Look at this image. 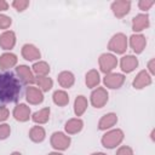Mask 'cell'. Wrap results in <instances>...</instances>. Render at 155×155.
I'll return each mask as SVG.
<instances>
[{
  "instance_id": "cell-1",
  "label": "cell",
  "mask_w": 155,
  "mask_h": 155,
  "mask_svg": "<svg viewBox=\"0 0 155 155\" xmlns=\"http://www.w3.org/2000/svg\"><path fill=\"white\" fill-rule=\"evenodd\" d=\"M21 92L19 81L10 73L0 74V102H16Z\"/></svg>"
},
{
  "instance_id": "cell-2",
  "label": "cell",
  "mask_w": 155,
  "mask_h": 155,
  "mask_svg": "<svg viewBox=\"0 0 155 155\" xmlns=\"http://www.w3.org/2000/svg\"><path fill=\"white\" fill-rule=\"evenodd\" d=\"M124 132L120 128H115V130H110L108 131L107 133L103 134L101 142H102V145L107 149H113L117 145L121 144V142L124 140Z\"/></svg>"
},
{
  "instance_id": "cell-3",
  "label": "cell",
  "mask_w": 155,
  "mask_h": 155,
  "mask_svg": "<svg viewBox=\"0 0 155 155\" xmlns=\"http://www.w3.org/2000/svg\"><path fill=\"white\" fill-rule=\"evenodd\" d=\"M108 48L116 53V54H122L126 52L127 50V38L125 34L122 33H117L115 35L111 36L109 44H108Z\"/></svg>"
},
{
  "instance_id": "cell-4",
  "label": "cell",
  "mask_w": 155,
  "mask_h": 155,
  "mask_svg": "<svg viewBox=\"0 0 155 155\" xmlns=\"http://www.w3.org/2000/svg\"><path fill=\"white\" fill-rule=\"evenodd\" d=\"M98 63H99L101 71H103L104 74H109L116 68L117 58L113 53H103V54L99 56Z\"/></svg>"
},
{
  "instance_id": "cell-5",
  "label": "cell",
  "mask_w": 155,
  "mask_h": 155,
  "mask_svg": "<svg viewBox=\"0 0 155 155\" xmlns=\"http://www.w3.org/2000/svg\"><path fill=\"white\" fill-rule=\"evenodd\" d=\"M50 142H51V145H52L53 149H56V150H65V149L69 148L71 139H70L69 136H67L63 132H54V133H52Z\"/></svg>"
},
{
  "instance_id": "cell-6",
  "label": "cell",
  "mask_w": 155,
  "mask_h": 155,
  "mask_svg": "<svg viewBox=\"0 0 155 155\" xmlns=\"http://www.w3.org/2000/svg\"><path fill=\"white\" fill-rule=\"evenodd\" d=\"M108 91L104 87H97L91 93V104L94 108H103L108 102Z\"/></svg>"
},
{
  "instance_id": "cell-7",
  "label": "cell",
  "mask_w": 155,
  "mask_h": 155,
  "mask_svg": "<svg viewBox=\"0 0 155 155\" xmlns=\"http://www.w3.org/2000/svg\"><path fill=\"white\" fill-rule=\"evenodd\" d=\"M103 82L108 88H113V90L120 88L125 82V75L120 73H109L105 74Z\"/></svg>"
},
{
  "instance_id": "cell-8",
  "label": "cell",
  "mask_w": 155,
  "mask_h": 155,
  "mask_svg": "<svg viewBox=\"0 0 155 155\" xmlns=\"http://www.w3.org/2000/svg\"><path fill=\"white\" fill-rule=\"evenodd\" d=\"M111 10H113V13L117 18H122V17H125L130 12V10H131V2L127 1V0H117V1H114L111 4Z\"/></svg>"
},
{
  "instance_id": "cell-9",
  "label": "cell",
  "mask_w": 155,
  "mask_h": 155,
  "mask_svg": "<svg viewBox=\"0 0 155 155\" xmlns=\"http://www.w3.org/2000/svg\"><path fill=\"white\" fill-rule=\"evenodd\" d=\"M25 98L30 104L36 105V104L42 103L44 94H42V91L40 88L34 87V86H28L25 90Z\"/></svg>"
},
{
  "instance_id": "cell-10",
  "label": "cell",
  "mask_w": 155,
  "mask_h": 155,
  "mask_svg": "<svg viewBox=\"0 0 155 155\" xmlns=\"http://www.w3.org/2000/svg\"><path fill=\"white\" fill-rule=\"evenodd\" d=\"M16 73L19 76V79L22 80V82L27 84V85H31L35 82V76L33 70L28 67V65H18L16 68Z\"/></svg>"
},
{
  "instance_id": "cell-11",
  "label": "cell",
  "mask_w": 155,
  "mask_h": 155,
  "mask_svg": "<svg viewBox=\"0 0 155 155\" xmlns=\"http://www.w3.org/2000/svg\"><path fill=\"white\" fill-rule=\"evenodd\" d=\"M151 75L147 71V70H140L137 75H136V78H134V80H133V87L134 88H137V90H140V88H144V87H147V86H149V85H151Z\"/></svg>"
},
{
  "instance_id": "cell-12",
  "label": "cell",
  "mask_w": 155,
  "mask_h": 155,
  "mask_svg": "<svg viewBox=\"0 0 155 155\" xmlns=\"http://www.w3.org/2000/svg\"><path fill=\"white\" fill-rule=\"evenodd\" d=\"M13 117L19 121V122H25L29 120L30 117V108L24 104V103H21V104H17L13 109Z\"/></svg>"
},
{
  "instance_id": "cell-13",
  "label": "cell",
  "mask_w": 155,
  "mask_h": 155,
  "mask_svg": "<svg viewBox=\"0 0 155 155\" xmlns=\"http://www.w3.org/2000/svg\"><path fill=\"white\" fill-rule=\"evenodd\" d=\"M147 45V39L142 34H133L130 38V46L136 53H142L143 50L145 48Z\"/></svg>"
},
{
  "instance_id": "cell-14",
  "label": "cell",
  "mask_w": 155,
  "mask_h": 155,
  "mask_svg": "<svg viewBox=\"0 0 155 155\" xmlns=\"http://www.w3.org/2000/svg\"><path fill=\"white\" fill-rule=\"evenodd\" d=\"M16 45V34L12 30H6L0 35V47L2 50H11Z\"/></svg>"
},
{
  "instance_id": "cell-15",
  "label": "cell",
  "mask_w": 155,
  "mask_h": 155,
  "mask_svg": "<svg viewBox=\"0 0 155 155\" xmlns=\"http://www.w3.org/2000/svg\"><path fill=\"white\" fill-rule=\"evenodd\" d=\"M22 56L27 61H36L41 57L39 48L33 44H25L22 47Z\"/></svg>"
},
{
  "instance_id": "cell-16",
  "label": "cell",
  "mask_w": 155,
  "mask_h": 155,
  "mask_svg": "<svg viewBox=\"0 0 155 155\" xmlns=\"http://www.w3.org/2000/svg\"><path fill=\"white\" fill-rule=\"evenodd\" d=\"M149 24H150L149 16L148 15H144V13H139L136 17H133V19H132V29L136 33L144 30L145 28L149 27Z\"/></svg>"
},
{
  "instance_id": "cell-17",
  "label": "cell",
  "mask_w": 155,
  "mask_h": 155,
  "mask_svg": "<svg viewBox=\"0 0 155 155\" xmlns=\"http://www.w3.org/2000/svg\"><path fill=\"white\" fill-rule=\"evenodd\" d=\"M120 67L124 73H131L138 67V59L136 58V56L132 54L124 56L120 61Z\"/></svg>"
},
{
  "instance_id": "cell-18",
  "label": "cell",
  "mask_w": 155,
  "mask_h": 155,
  "mask_svg": "<svg viewBox=\"0 0 155 155\" xmlns=\"http://www.w3.org/2000/svg\"><path fill=\"white\" fill-rule=\"evenodd\" d=\"M117 122V116L116 114L114 113H108L105 115H103L98 122V128L101 131H105V130H109L113 126H115Z\"/></svg>"
},
{
  "instance_id": "cell-19",
  "label": "cell",
  "mask_w": 155,
  "mask_h": 155,
  "mask_svg": "<svg viewBox=\"0 0 155 155\" xmlns=\"http://www.w3.org/2000/svg\"><path fill=\"white\" fill-rule=\"evenodd\" d=\"M82 127H84V121L79 117H74L65 122L64 130L68 134H75V133H79L82 130Z\"/></svg>"
},
{
  "instance_id": "cell-20",
  "label": "cell",
  "mask_w": 155,
  "mask_h": 155,
  "mask_svg": "<svg viewBox=\"0 0 155 155\" xmlns=\"http://www.w3.org/2000/svg\"><path fill=\"white\" fill-rule=\"evenodd\" d=\"M58 84L63 87V88H70L74 82H75V76L71 71H68V70H64L62 73L58 74Z\"/></svg>"
},
{
  "instance_id": "cell-21",
  "label": "cell",
  "mask_w": 155,
  "mask_h": 155,
  "mask_svg": "<svg viewBox=\"0 0 155 155\" xmlns=\"http://www.w3.org/2000/svg\"><path fill=\"white\" fill-rule=\"evenodd\" d=\"M17 64V56L11 52L2 53L0 56V68L1 69H10Z\"/></svg>"
},
{
  "instance_id": "cell-22",
  "label": "cell",
  "mask_w": 155,
  "mask_h": 155,
  "mask_svg": "<svg viewBox=\"0 0 155 155\" xmlns=\"http://www.w3.org/2000/svg\"><path fill=\"white\" fill-rule=\"evenodd\" d=\"M88 102L85 96H78L74 101V113L76 116H81L87 109Z\"/></svg>"
},
{
  "instance_id": "cell-23",
  "label": "cell",
  "mask_w": 155,
  "mask_h": 155,
  "mask_svg": "<svg viewBox=\"0 0 155 155\" xmlns=\"http://www.w3.org/2000/svg\"><path fill=\"white\" fill-rule=\"evenodd\" d=\"M46 137V131L41 126H33L29 131V138L34 143H41Z\"/></svg>"
},
{
  "instance_id": "cell-24",
  "label": "cell",
  "mask_w": 155,
  "mask_h": 155,
  "mask_svg": "<svg viewBox=\"0 0 155 155\" xmlns=\"http://www.w3.org/2000/svg\"><path fill=\"white\" fill-rule=\"evenodd\" d=\"M50 119V108L46 107V108H42L40 109L39 111H35L31 116V120L35 122V124H39V125H42V124H46Z\"/></svg>"
},
{
  "instance_id": "cell-25",
  "label": "cell",
  "mask_w": 155,
  "mask_h": 155,
  "mask_svg": "<svg viewBox=\"0 0 155 155\" xmlns=\"http://www.w3.org/2000/svg\"><path fill=\"white\" fill-rule=\"evenodd\" d=\"M52 99H53V103L58 107H65L68 103H69V96L65 91L63 90H57L54 91L53 96H52Z\"/></svg>"
},
{
  "instance_id": "cell-26",
  "label": "cell",
  "mask_w": 155,
  "mask_h": 155,
  "mask_svg": "<svg viewBox=\"0 0 155 155\" xmlns=\"http://www.w3.org/2000/svg\"><path fill=\"white\" fill-rule=\"evenodd\" d=\"M101 81V78H99V73L96 70V69H91L90 71L86 73V79H85V82H86V86L90 87V88H93L96 86H98Z\"/></svg>"
},
{
  "instance_id": "cell-27",
  "label": "cell",
  "mask_w": 155,
  "mask_h": 155,
  "mask_svg": "<svg viewBox=\"0 0 155 155\" xmlns=\"http://www.w3.org/2000/svg\"><path fill=\"white\" fill-rule=\"evenodd\" d=\"M31 68H33V73L36 76H47L50 73V65L44 61H39V62L34 63V65Z\"/></svg>"
},
{
  "instance_id": "cell-28",
  "label": "cell",
  "mask_w": 155,
  "mask_h": 155,
  "mask_svg": "<svg viewBox=\"0 0 155 155\" xmlns=\"http://www.w3.org/2000/svg\"><path fill=\"white\" fill-rule=\"evenodd\" d=\"M35 82L42 92H48L53 87V80L48 76H38L35 79Z\"/></svg>"
},
{
  "instance_id": "cell-29",
  "label": "cell",
  "mask_w": 155,
  "mask_h": 155,
  "mask_svg": "<svg viewBox=\"0 0 155 155\" xmlns=\"http://www.w3.org/2000/svg\"><path fill=\"white\" fill-rule=\"evenodd\" d=\"M12 6H13L17 11L22 12V11H24V10L29 6V1H28V0H15V1L12 2Z\"/></svg>"
},
{
  "instance_id": "cell-30",
  "label": "cell",
  "mask_w": 155,
  "mask_h": 155,
  "mask_svg": "<svg viewBox=\"0 0 155 155\" xmlns=\"http://www.w3.org/2000/svg\"><path fill=\"white\" fill-rule=\"evenodd\" d=\"M11 133V127L7 124H0V140L6 139Z\"/></svg>"
},
{
  "instance_id": "cell-31",
  "label": "cell",
  "mask_w": 155,
  "mask_h": 155,
  "mask_svg": "<svg viewBox=\"0 0 155 155\" xmlns=\"http://www.w3.org/2000/svg\"><path fill=\"white\" fill-rule=\"evenodd\" d=\"M11 24H12L11 18L8 16L0 13V29H7V28H10Z\"/></svg>"
},
{
  "instance_id": "cell-32",
  "label": "cell",
  "mask_w": 155,
  "mask_h": 155,
  "mask_svg": "<svg viewBox=\"0 0 155 155\" xmlns=\"http://www.w3.org/2000/svg\"><path fill=\"white\" fill-rule=\"evenodd\" d=\"M154 4H155L154 0H140V1L138 2V7H139L142 11H148Z\"/></svg>"
},
{
  "instance_id": "cell-33",
  "label": "cell",
  "mask_w": 155,
  "mask_h": 155,
  "mask_svg": "<svg viewBox=\"0 0 155 155\" xmlns=\"http://www.w3.org/2000/svg\"><path fill=\"white\" fill-rule=\"evenodd\" d=\"M116 155H133V150L131 147H127V145H122L117 149L116 151Z\"/></svg>"
},
{
  "instance_id": "cell-34",
  "label": "cell",
  "mask_w": 155,
  "mask_h": 155,
  "mask_svg": "<svg viewBox=\"0 0 155 155\" xmlns=\"http://www.w3.org/2000/svg\"><path fill=\"white\" fill-rule=\"evenodd\" d=\"M8 116H10V110H8L6 107L0 105V122L6 121Z\"/></svg>"
},
{
  "instance_id": "cell-35",
  "label": "cell",
  "mask_w": 155,
  "mask_h": 155,
  "mask_svg": "<svg viewBox=\"0 0 155 155\" xmlns=\"http://www.w3.org/2000/svg\"><path fill=\"white\" fill-rule=\"evenodd\" d=\"M148 70H149L148 73H150L151 75L155 74V59H154V58L148 62Z\"/></svg>"
},
{
  "instance_id": "cell-36",
  "label": "cell",
  "mask_w": 155,
  "mask_h": 155,
  "mask_svg": "<svg viewBox=\"0 0 155 155\" xmlns=\"http://www.w3.org/2000/svg\"><path fill=\"white\" fill-rule=\"evenodd\" d=\"M8 8V2L5 0H0V11H6Z\"/></svg>"
},
{
  "instance_id": "cell-37",
  "label": "cell",
  "mask_w": 155,
  "mask_h": 155,
  "mask_svg": "<svg viewBox=\"0 0 155 155\" xmlns=\"http://www.w3.org/2000/svg\"><path fill=\"white\" fill-rule=\"evenodd\" d=\"M47 155H63V154H61V153H58V151H53V153H50V154H47Z\"/></svg>"
},
{
  "instance_id": "cell-38",
  "label": "cell",
  "mask_w": 155,
  "mask_h": 155,
  "mask_svg": "<svg viewBox=\"0 0 155 155\" xmlns=\"http://www.w3.org/2000/svg\"><path fill=\"white\" fill-rule=\"evenodd\" d=\"M10 155H22V154H21L19 151H13V153H11Z\"/></svg>"
},
{
  "instance_id": "cell-39",
  "label": "cell",
  "mask_w": 155,
  "mask_h": 155,
  "mask_svg": "<svg viewBox=\"0 0 155 155\" xmlns=\"http://www.w3.org/2000/svg\"><path fill=\"white\" fill-rule=\"evenodd\" d=\"M91 155H107V154H104V153H93Z\"/></svg>"
}]
</instances>
